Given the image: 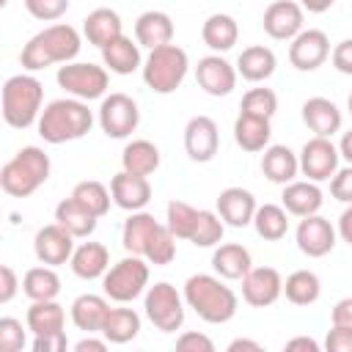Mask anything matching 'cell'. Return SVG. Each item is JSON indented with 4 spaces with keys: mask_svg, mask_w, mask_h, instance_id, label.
Listing matches in <instances>:
<instances>
[{
    "mask_svg": "<svg viewBox=\"0 0 352 352\" xmlns=\"http://www.w3.org/2000/svg\"><path fill=\"white\" fill-rule=\"evenodd\" d=\"M82 50V36L77 28L66 22H52L33 33L19 52V63L25 72H41L55 63H72Z\"/></svg>",
    "mask_w": 352,
    "mask_h": 352,
    "instance_id": "1",
    "label": "cell"
},
{
    "mask_svg": "<svg viewBox=\"0 0 352 352\" xmlns=\"http://www.w3.org/2000/svg\"><path fill=\"white\" fill-rule=\"evenodd\" d=\"M182 294H184L187 308H192L209 324L231 322L236 316V308H239V297L231 286H226V278L209 275V272L190 275L184 280Z\"/></svg>",
    "mask_w": 352,
    "mask_h": 352,
    "instance_id": "2",
    "label": "cell"
},
{
    "mask_svg": "<svg viewBox=\"0 0 352 352\" xmlns=\"http://www.w3.org/2000/svg\"><path fill=\"white\" fill-rule=\"evenodd\" d=\"M91 126H94V110L88 107V102L74 99V96L52 99L41 110L38 124H36L41 140L52 143V146L80 140L91 132Z\"/></svg>",
    "mask_w": 352,
    "mask_h": 352,
    "instance_id": "3",
    "label": "cell"
},
{
    "mask_svg": "<svg viewBox=\"0 0 352 352\" xmlns=\"http://www.w3.org/2000/svg\"><path fill=\"white\" fill-rule=\"evenodd\" d=\"M3 121L11 129H28L38 124L41 102H44V85L33 72L11 74L3 82Z\"/></svg>",
    "mask_w": 352,
    "mask_h": 352,
    "instance_id": "4",
    "label": "cell"
},
{
    "mask_svg": "<svg viewBox=\"0 0 352 352\" xmlns=\"http://www.w3.org/2000/svg\"><path fill=\"white\" fill-rule=\"evenodd\" d=\"M50 170L52 162L41 146H22L0 168V187L11 198H28L50 179Z\"/></svg>",
    "mask_w": 352,
    "mask_h": 352,
    "instance_id": "5",
    "label": "cell"
},
{
    "mask_svg": "<svg viewBox=\"0 0 352 352\" xmlns=\"http://www.w3.org/2000/svg\"><path fill=\"white\" fill-rule=\"evenodd\" d=\"M143 82L154 91V94H173L182 88L187 72H190V58L179 44H162L148 50L146 60H143Z\"/></svg>",
    "mask_w": 352,
    "mask_h": 352,
    "instance_id": "6",
    "label": "cell"
},
{
    "mask_svg": "<svg viewBox=\"0 0 352 352\" xmlns=\"http://www.w3.org/2000/svg\"><path fill=\"white\" fill-rule=\"evenodd\" d=\"M146 289H148V261L135 253L118 258L102 275V292L121 305L138 300L140 294H146Z\"/></svg>",
    "mask_w": 352,
    "mask_h": 352,
    "instance_id": "7",
    "label": "cell"
},
{
    "mask_svg": "<svg viewBox=\"0 0 352 352\" xmlns=\"http://www.w3.org/2000/svg\"><path fill=\"white\" fill-rule=\"evenodd\" d=\"M184 294L168 283V280H160L154 286L146 289L143 294V311H146V319L160 330V333H176L182 330L184 324Z\"/></svg>",
    "mask_w": 352,
    "mask_h": 352,
    "instance_id": "8",
    "label": "cell"
},
{
    "mask_svg": "<svg viewBox=\"0 0 352 352\" xmlns=\"http://www.w3.org/2000/svg\"><path fill=\"white\" fill-rule=\"evenodd\" d=\"M58 85L66 91V96L82 99V102H94V99H104L107 96V85H110V72L107 66L99 63H82V60H72L63 63L55 74Z\"/></svg>",
    "mask_w": 352,
    "mask_h": 352,
    "instance_id": "9",
    "label": "cell"
},
{
    "mask_svg": "<svg viewBox=\"0 0 352 352\" xmlns=\"http://www.w3.org/2000/svg\"><path fill=\"white\" fill-rule=\"evenodd\" d=\"M96 121L102 126V132L113 140H124L129 138L138 124H140V107L138 102L129 96V94H107L102 102H99V110H96Z\"/></svg>",
    "mask_w": 352,
    "mask_h": 352,
    "instance_id": "10",
    "label": "cell"
},
{
    "mask_svg": "<svg viewBox=\"0 0 352 352\" xmlns=\"http://www.w3.org/2000/svg\"><path fill=\"white\" fill-rule=\"evenodd\" d=\"M297 157H300V173L316 184L330 182L333 173L338 170V160H341L338 146L322 135H314L311 140H305Z\"/></svg>",
    "mask_w": 352,
    "mask_h": 352,
    "instance_id": "11",
    "label": "cell"
},
{
    "mask_svg": "<svg viewBox=\"0 0 352 352\" xmlns=\"http://www.w3.org/2000/svg\"><path fill=\"white\" fill-rule=\"evenodd\" d=\"M294 242H297L300 253H305L308 258H322L336 248L338 231L327 217H322L316 212V214L300 217V223L294 228Z\"/></svg>",
    "mask_w": 352,
    "mask_h": 352,
    "instance_id": "12",
    "label": "cell"
},
{
    "mask_svg": "<svg viewBox=\"0 0 352 352\" xmlns=\"http://www.w3.org/2000/svg\"><path fill=\"white\" fill-rule=\"evenodd\" d=\"M261 28L275 41H292L300 30H305V8L294 0H275L264 8Z\"/></svg>",
    "mask_w": 352,
    "mask_h": 352,
    "instance_id": "13",
    "label": "cell"
},
{
    "mask_svg": "<svg viewBox=\"0 0 352 352\" xmlns=\"http://www.w3.org/2000/svg\"><path fill=\"white\" fill-rule=\"evenodd\" d=\"M330 58V38L319 28L300 30L289 44V63L297 72H316Z\"/></svg>",
    "mask_w": 352,
    "mask_h": 352,
    "instance_id": "14",
    "label": "cell"
},
{
    "mask_svg": "<svg viewBox=\"0 0 352 352\" xmlns=\"http://www.w3.org/2000/svg\"><path fill=\"white\" fill-rule=\"evenodd\" d=\"M236 77H239L236 66L228 63L220 52L204 55L195 66V82L209 96H228L236 88Z\"/></svg>",
    "mask_w": 352,
    "mask_h": 352,
    "instance_id": "15",
    "label": "cell"
},
{
    "mask_svg": "<svg viewBox=\"0 0 352 352\" xmlns=\"http://www.w3.org/2000/svg\"><path fill=\"white\" fill-rule=\"evenodd\" d=\"M74 239L60 223H50V226H41L33 236V253L38 258V264H50V267H60V264H69L72 261V253H74Z\"/></svg>",
    "mask_w": 352,
    "mask_h": 352,
    "instance_id": "16",
    "label": "cell"
},
{
    "mask_svg": "<svg viewBox=\"0 0 352 352\" xmlns=\"http://www.w3.org/2000/svg\"><path fill=\"white\" fill-rule=\"evenodd\" d=\"M220 148V129L212 116H192L184 126V151L192 162H212Z\"/></svg>",
    "mask_w": 352,
    "mask_h": 352,
    "instance_id": "17",
    "label": "cell"
},
{
    "mask_svg": "<svg viewBox=\"0 0 352 352\" xmlns=\"http://www.w3.org/2000/svg\"><path fill=\"white\" fill-rule=\"evenodd\" d=\"M283 294V275L275 267H250L242 278V300L253 308H267Z\"/></svg>",
    "mask_w": 352,
    "mask_h": 352,
    "instance_id": "18",
    "label": "cell"
},
{
    "mask_svg": "<svg viewBox=\"0 0 352 352\" xmlns=\"http://www.w3.org/2000/svg\"><path fill=\"white\" fill-rule=\"evenodd\" d=\"M110 192H113V204L118 209L140 212L151 201V182H148V176H138V173H129L121 168L110 179Z\"/></svg>",
    "mask_w": 352,
    "mask_h": 352,
    "instance_id": "19",
    "label": "cell"
},
{
    "mask_svg": "<svg viewBox=\"0 0 352 352\" xmlns=\"http://www.w3.org/2000/svg\"><path fill=\"white\" fill-rule=\"evenodd\" d=\"M258 204H256V195L245 187H226L220 195H217V214L223 217L226 226L231 228H245V226H253V214H256Z\"/></svg>",
    "mask_w": 352,
    "mask_h": 352,
    "instance_id": "20",
    "label": "cell"
},
{
    "mask_svg": "<svg viewBox=\"0 0 352 352\" xmlns=\"http://www.w3.org/2000/svg\"><path fill=\"white\" fill-rule=\"evenodd\" d=\"M302 124L322 138H333L336 132H341L344 116L338 110V104L327 96H311L302 102Z\"/></svg>",
    "mask_w": 352,
    "mask_h": 352,
    "instance_id": "21",
    "label": "cell"
},
{
    "mask_svg": "<svg viewBox=\"0 0 352 352\" xmlns=\"http://www.w3.org/2000/svg\"><path fill=\"white\" fill-rule=\"evenodd\" d=\"M322 187L311 179H294L289 184H283V192H280V204L289 214L294 217H308V214H316L322 209Z\"/></svg>",
    "mask_w": 352,
    "mask_h": 352,
    "instance_id": "22",
    "label": "cell"
},
{
    "mask_svg": "<svg viewBox=\"0 0 352 352\" xmlns=\"http://www.w3.org/2000/svg\"><path fill=\"white\" fill-rule=\"evenodd\" d=\"M110 314V297L107 294H80L69 305L72 324L82 333H102V324Z\"/></svg>",
    "mask_w": 352,
    "mask_h": 352,
    "instance_id": "23",
    "label": "cell"
},
{
    "mask_svg": "<svg viewBox=\"0 0 352 352\" xmlns=\"http://www.w3.org/2000/svg\"><path fill=\"white\" fill-rule=\"evenodd\" d=\"M176 36V28H173V19L165 14V11H143L138 19H135V41L146 50H154V47H162V44H170Z\"/></svg>",
    "mask_w": 352,
    "mask_h": 352,
    "instance_id": "24",
    "label": "cell"
},
{
    "mask_svg": "<svg viewBox=\"0 0 352 352\" xmlns=\"http://www.w3.org/2000/svg\"><path fill=\"white\" fill-rule=\"evenodd\" d=\"M272 118H264V116H253V113H242L234 118V140L242 151H264L270 146V138H272Z\"/></svg>",
    "mask_w": 352,
    "mask_h": 352,
    "instance_id": "25",
    "label": "cell"
},
{
    "mask_svg": "<svg viewBox=\"0 0 352 352\" xmlns=\"http://www.w3.org/2000/svg\"><path fill=\"white\" fill-rule=\"evenodd\" d=\"M69 267L82 280H102V275L110 270V250L102 242H80L72 253Z\"/></svg>",
    "mask_w": 352,
    "mask_h": 352,
    "instance_id": "26",
    "label": "cell"
},
{
    "mask_svg": "<svg viewBox=\"0 0 352 352\" xmlns=\"http://www.w3.org/2000/svg\"><path fill=\"white\" fill-rule=\"evenodd\" d=\"M250 267H253L250 250L239 242H220L212 253V270L226 280H242L250 272Z\"/></svg>",
    "mask_w": 352,
    "mask_h": 352,
    "instance_id": "27",
    "label": "cell"
},
{
    "mask_svg": "<svg viewBox=\"0 0 352 352\" xmlns=\"http://www.w3.org/2000/svg\"><path fill=\"white\" fill-rule=\"evenodd\" d=\"M261 173L272 182V184H289L297 179L300 173V157L289 148V146H280V143H272L264 148L261 154Z\"/></svg>",
    "mask_w": 352,
    "mask_h": 352,
    "instance_id": "28",
    "label": "cell"
},
{
    "mask_svg": "<svg viewBox=\"0 0 352 352\" xmlns=\"http://www.w3.org/2000/svg\"><path fill=\"white\" fill-rule=\"evenodd\" d=\"M82 36L88 38V44L94 47H107L110 41H116L118 36H124V22L118 16V11L113 8H94L85 19H82Z\"/></svg>",
    "mask_w": 352,
    "mask_h": 352,
    "instance_id": "29",
    "label": "cell"
},
{
    "mask_svg": "<svg viewBox=\"0 0 352 352\" xmlns=\"http://www.w3.org/2000/svg\"><path fill=\"white\" fill-rule=\"evenodd\" d=\"M102 52V63L107 66V72L113 74H132L138 69H143V55H140V44L132 41L129 36H118L116 41H110L107 47L99 50Z\"/></svg>",
    "mask_w": 352,
    "mask_h": 352,
    "instance_id": "30",
    "label": "cell"
},
{
    "mask_svg": "<svg viewBox=\"0 0 352 352\" xmlns=\"http://www.w3.org/2000/svg\"><path fill=\"white\" fill-rule=\"evenodd\" d=\"M55 223H60L72 236L88 239V236L96 231L99 217H96L85 204H80L74 195H69V198H63V201L55 206Z\"/></svg>",
    "mask_w": 352,
    "mask_h": 352,
    "instance_id": "31",
    "label": "cell"
},
{
    "mask_svg": "<svg viewBox=\"0 0 352 352\" xmlns=\"http://www.w3.org/2000/svg\"><path fill=\"white\" fill-rule=\"evenodd\" d=\"M201 38L212 52L223 55V52L234 50V44L239 41V25L231 14H223V11L209 14L201 25Z\"/></svg>",
    "mask_w": 352,
    "mask_h": 352,
    "instance_id": "32",
    "label": "cell"
},
{
    "mask_svg": "<svg viewBox=\"0 0 352 352\" xmlns=\"http://www.w3.org/2000/svg\"><path fill=\"white\" fill-rule=\"evenodd\" d=\"M234 66H236V72H239L242 80H248V82H264V80H270L275 74L278 58H275V52L270 47L253 44V47H245L239 52V58H236Z\"/></svg>",
    "mask_w": 352,
    "mask_h": 352,
    "instance_id": "33",
    "label": "cell"
},
{
    "mask_svg": "<svg viewBox=\"0 0 352 352\" xmlns=\"http://www.w3.org/2000/svg\"><path fill=\"white\" fill-rule=\"evenodd\" d=\"M162 162V154L157 148V143L146 140V138H138V140H129L121 151V168L129 170V173H138V176H151Z\"/></svg>",
    "mask_w": 352,
    "mask_h": 352,
    "instance_id": "34",
    "label": "cell"
},
{
    "mask_svg": "<svg viewBox=\"0 0 352 352\" xmlns=\"http://www.w3.org/2000/svg\"><path fill=\"white\" fill-rule=\"evenodd\" d=\"M25 324L33 336L58 333L66 324V311L58 300H33L28 314H25Z\"/></svg>",
    "mask_w": 352,
    "mask_h": 352,
    "instance_id": "35",
    "label": "cell"
},
{
    "mask_svg": "<svg viewBox=\"0 0 352 352\" xmlns=\"http://www.w3.org/2000/svg\"><path fill=\"white\" fill-rule=\"evenodd\" d=\"M157 226H160V220L151 212H146V209L129 212V217L124 220V228H121V245H124V250L126 253H135V256H143L146 242H148V236L154 234Z\"/></svg>",
    "mask_w": 352,
    "mask_h": 352,
    "instance_id": "36",
    "label": "cell"
},
{
    "mask_svg": "<svg viewBox=\"0 0 352 352\" xmlns=\"http://www.w3.org/2000/svg\"><path fill=\"white\" fill-rule=\"evenodd\" d=\"M22 292L25 297L33 300H58L60 294V278L55 272V267L41 264V267H30L22 275Z\"/></svg>",
    "mask_w": 352,
    "mask_h": 352,
    "instance_id": "37",
    "label": "cell"
},
{
    "mask_svg": "<svg viewBox=\"0 0 352 352\" xmlns=\"http://www.w3.org/2000/svg\"><path fill=\"white\" fill-rule=\"evenodd\" d=\"M138 333H140V314L135 308H110L99 336H104L110 344H129L138 338Z\"/></svg>",
    "mask_w": 352,
    "mask_h": 352,
    "instance_id": "38",
    "label": "cell"
},
{
    "mask_svg": "<svg viewBox=\"0 0 352 352\" xmlns=\"http://www.w3.org/2000/svg\"><path fill=\"white\" fill-rule=\"evenodd\" d=\"M253 228L261 239L278 242L289 231V212L283 209V204H261L253 214Z\"/></svg>",
    "mask_w": 352,
    "mask_h": 352,
    "instance_id": "39",
    "label": "cell"
},
{
    "mask_svg": "<svg viewBox=\"0 0 352 352\" xmlns=\"http://www.w3.org/2000/svg\"><path fill=\"white\" fill-rule=\"evenodd\" d=\"M283 294L292 305H314L322 294V280L311 270H294L283 280Z\"/></svg>",
    "mask_w": 352,
    "mask_h": 352,
    "instance_id": "40",
    "label": "cell"
},
{
    "mask_svg": "<svg viewBox=\"0 0 352 352\" xmlns=\"http://www.w3.org/2000/svg\"><path fill=\"white\" fill-rule=\"evenodd\" d=\"M198 214H201V209H195V206H190L187 201H168V206H165V226L173 231V236L176 239H184V242H190V236H192V231H195V223H198Z\"/></svg>",
    "mask_w": 352,
    "mask_h": 352,
    "instance_id": "41",
    "label": "cell"
},
{
    "mask_svg": "<svg viewBox=\"0 0 352 352\" xmlns=\"http://www.w3.org/2000/svg\"><path fill=\"white\" fill-rule=\"evenodd\" d=\"M143 258L148 264H154V267H165V264H170L176 258V236H173V231L165 223H160L154 228V234L148 236Z\"/></svg>",
    "mask_w": 352,
    "mask_h": 352,
    "instance_id": "42",
    "label": "cell"
},
{
    "mask_svg": "<svg viewBox=\"0 0 352 352\" xmlns=\"http://www.w3.org/2000/svg\"><path fill=\"white\" fill-rule=\"evenodd\" d=\"M72 195H74L80 204H85L96 217H104V214L110 212V204H113V192H110V187H104V184L96 182V179L77 182L74 190H72Z\"/></svg>",
    "mask_w": 352,
    "mask_h": 352,
    "instance_id": "43",
    "label": "cell"
},
{
    "mask_svg": "<svg viewBox=\"0 0 352 352\" xmlns=\"http://www.w3.org/2000/svg\"><path fill=\"white\" fill-rule=\"evenodd\" d=\"M223 234H226L223 217L217 212H212V209H201L195 231L190 236V245H195V248H217L223 242Z\"/></svg>",
    "mask_w": 352,
    "mask_h": 352,
    "instance_id": "44",
    "label": "cell"
},
{
    "mask_svg": "<svg viewBox=\"0 0 352 352\" xmlns=\"http://www.w3.org/2000/svg\"><path fill=\"white\" fill-rule=\"evenodd\" d=\"M242 113H253V116H264V118H272L278 113V96L272 88H250L245 96H242V104H239Z\"/></svg>",
    "mask_w": 352,
    "mask_h": 352,
    "instance_id": "45",
    "label": "cell"
},
{
    "mask_svg": "<svg viewBox=\"0 0 352 352\" xmlns=\"http://www.w3.org/2000/svg\"><path fill=\"white\" fill-rule=\"evenodd\" d=\"M28 324L22 327L19 319L14 316H3L0 319V349L3 352H22L28 346Z\"/></svg>",
    "mask_w": 352,
    "mask_h": 352,
    "instance_id": "46",
    "label": "cell"
},
{
    "mask_svg": "<svg viewBox=\"0 0 352 352\" xmlns=\"http://www.w3.org/2000/svg\"><path fill=\"white\" fill-rule=\"evenodd\" d=\"M22 3L25 11L38 22H58L72 6V0H22Z\"/></svg>",
    "mask_w": 352,
    "mask_h": 352,
    "instance_id": "47",
    "label": "cell"
},
{
    "mask_svg": "<svg viewBox=\"0 0 352 352\" xmlns=\"http://www.w3.org/2000/svg\"><path fill=\"white\" fill-rule=\"evenodd\" d=\"M330 195L341 204H352V165L338 168L330 179Z\"/></svg>",
    "mask_w": 352,
    "mask_h": 352,
    "instance_id": "48",
    "label": "cell"
},
{
    "mask_svg": "<svg viewBox=\"0 0 352 352\" xmlns=\"http://www.w3.org/2000/svg\"><path fill=\"white\" fill-rule=\"evenodd\" d=\"M176 349H182V352H214V341L198 330H187L176 338Z\"/></svg>",
    "mask_w": 352,
    "mask_h": 352,
    "instance_id": "49",
    "label": "cell"
},
{
    "mask_svg": "<svg viewBox=\"0 0 352 352\" xmlns=\"http://www.w3.org/2000/svg\"><path fill=\"white\" fill-rule=\"evenodd\" d=\"M69 346V338L63 330L58 333H44V336H33L30 341V349L33 352H63Z\"/></svg>",
    "mask_w": 352,
    "mask_h": 352,
    "instance_id": "50",
    "label": "cell"
},
{
    "mask_svg": "<svg viewBox=\"0 0 352 352\" xmlns=\"http://www.w3.org/2000/svg\"><path fill=\"white\" fill-rule=\"evenodd\" d=\"M327 352H352V327H330L324 336Z\"/></svg>",
    "mask_w": 352,
    "mask_h": 352,
    "instance_id": "51",
    "label": "cell"
},
{
    "mask_svg": "<svg viewBox=\"0 0 352 352\" xmlns=\"http://www.w3.org/2000/svg\"><path fill=\"white\" fill-rule=\"evenodd\" d=\"M330 63L336 72L352 74V38H344L330 50Z\"/></svg>",
    "mask_w": 352,
    "mask_h": 352,
    "instance_id": "52",
    "label": "cell"
},
{
    "mask_svg": "<svg viewBox=\"0 0 352 352\" xmlns=\"http://www.w3.org/2000/svg\"><path fill=\"white\" fill-rule=\"evenodd\" d=\"M19 289H22V280L16 278L14 267L3 264V267H0V302H3V305H8Z\"/></svg>",
    "mask_w": 352,
    "mask_h": 352,
    "instance_id": "53",
    "label": "cell"
},
{
    "mask_svg": "<svg viewBox=\"0 0 352 352\" xmlns=\"http://www.w3.org/2000/svg\"><path fill=\"white\" fill-rule=\"evenodd\" d=\"M330 324H336V327H352V297H344V300H338L330 308Z\"/></svg>",
    "mask_w": 352,
    "mask_h": 352,
    "instance_id": "54",
    "label": "cell"
},
{
    "mask_svg": "<svg viewBox=\"0 0 352 352\" xmlns=\"http://www.w3.org/2000/svg\"><path fill=\"white\" fill-rule=\"evenodd\" d=\"M110 346V341L102 336V338H94V333H88L85 338H80L74 344V352H104Z\"/></svg>",
    "mask_w": 352,
    "mask_h": 352,
    "instance_id": "55",
    "label": "cell"
},
{
    "mask_svg": "<svg viewBox=\"0 0 352 352\" xmlns=\"http://www.w3.org/2000/svg\"><path fill=\"white\" fill-rule=\"evenodd\" d=\"M336 231H338V236H341L346 245H352V204H346V209L341 212V217H338V223H336Z\"/></svg>",
    "mask_w": 352,
    "mask_h": 352,
    "instance_id": "56",
    "label": "cell"
},
{
    "mask_svg": "<svg viewBox=\"0 0 352 352\" xmlns=\"http://www.w3.org/2000/svg\"><path fill=\"white\" fill-rule=\"evenodd\" d=\"M286 349L294 352V349H302V352H319V341L308 338V336H294L286 341Z\"/></svg>",
    "mask_w": 352,
    "mask_h": 352,
    "instance_id": "57",
    "label": "cell"
},
{
    "mask_svg": "<svg viewBox=\"0 0 352 352\" xmlns=\"http://www.w3.org/2000/svg\"><path fill=\"white\" fill-rule=\"evenodd\" d=\"M228 352H261V344L253 338H234L228 344Z\"/></svg>",
    "mask_w": 352,
    "mask_h": 352,
    "instance_id": "58",
    "label": "cell"
},
{
    "mask_svg": "<svg viewBox=\"0 0 352 352\" xmlns=\"http://www.w3.org/2000/svg\"><path fill=\"white\" fill-rule=\"evenodd\" d=\"M336 0H300V6L308 11V14H324L333 8Z\"/></svg>",
    "mask_w": 352,
    "mask_h": 352,
    "instance_id": "59",
    "label": "cell"
},
{
    "mask_svg": "<svg viewBox=\"0 0 352 352\" xmlns=\"http://www.w3.org/2000/svg\"><path fill=\"white\" fill-rule=\"evenodd\" d=\"M338 154L341 160H346V165H352V129H346L338 140Z\"/></svg>",
    "mask_w": 352,
    "mask_h": 352,
    "instance_id": "60",
    "label": "cell"
},
{
    "mask_svg": "<svg viewBox=\"0 0 352 352\" xmlns=\"http://www.w3.org/2000/svg\"><path fill=\"white\" fill-rule=\"evenodd\" d=\"M346 110H349V116H352V94H349V99H346Z\"/></svg>",
    "mask_w": 352,
    "mask_h": 352,
    "instance_id": "61",
    "label": "cell"
},
{
    "mask_svg": "<svg viewBox=\"0 0 352 352\" xmlns=\"http://www.w3.org/2000/svg\"><path fill=\"white\" fill-rule=\"evenodd\" d=\"M0 6H8V0H0Z\"/></svg>",
    "mask_w": 352,
    "mask_h": 352,
    "instance_id": "62",
    "label": "cell"
}]
</instances>
